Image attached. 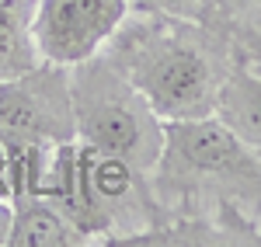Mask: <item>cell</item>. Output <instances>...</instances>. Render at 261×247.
Returning a JSON list of instances; mask_svg holds the SVG:
<instances>
[{
    "label": "cell",
    "instance_id": "obj_1",
    "mask_svg": "<svg viewBox=\"0 0 261 247\" xmlns=\"http://www.w3.org/2000/svg\"><path fill=\"white\" fill-rule=\"evenodd\" d=\"M105 56L133 80L164 122L216 115V101L241 52L209 21L136 14L122 21Z\"/></svg>",
    "mask_w": 261,
    "mask_h": 247
},
{
    "label": "cell",
    "instance_id": "obj_2",
    "mask_svg": "<svg viewBox=\"0 0 261 247\" xmlns=\"http://www.w3.org/2000/svg\"><path fill=\"white\" fill-rule=\"evenodd\" d=\"M153 174L216 212L226 230L261 240V153H254L220 115L164 122V153Z\"/></svg>",
    "mask_w": 261,
    "mask_h": 247
},
{
    "label": "cell",
    "instance_id": "obj_3",
    "mask_svg": "<svg viewBox=\"0 0 261 247\" xmlns=\"http://www.w3.org/2000/svg\"><path fill=\"white\" fill-rule=\"evenodd\" d=\"M77 140L153 174L164 153V119L105 52L70 66Z\"/></svg>",
    "mask_w": 261,
    "mask_h": 247
},
{
    "label": "cell",
    "instance_id": "obj_4",
    "mask_svg": "<svg viewBox=\"0 0 261 247\" xmlns=\"http://www.w3.org/2000/svg\"><path fill=\"white\" fill-rule=\"evenodd\" d=\"M129 14V0H35L32 35L42 63L77 66L105 52Z\"/></svg>",
    "mask_w": 261,
    "mask_h": 247
},
{
    "label": "cell",
    "instance_id": "obj_5",
    "mask_svg": "<svg viewBox=\"0 0 261 247\" xmlns=\"http://www.w3.org/2000/svg\"><path fill=\"white\" fill-rule=\"evenodd\" d=\"M81 143V140H77ZM81 164L91 206L101 216L105 237H140L157 230V191L150 174L136 164L122 160L115 153H101L94 146L81 143Z\"/></svg>",
    "mask_w": 261,
    "mask_h": 247
},
{
    "label": "cell",
    "instance_id": "obj_6",
    "mask_svg": "<svg viewBox=\"0 0 261 247\" xmlns=\"http://www.w3.org/2000/svg\"><path fill=\"white\" fill-rule=\"evenodd\" d=\"M0 129L42 143L77 140L70 66L39 63L35 70L0 84Z\"/></svg>",
    "mask_w": 261,
    "mask_h": 247
},
{
    "label": "cell",
    "instance_id": "obj_7",
    "mask_svg": "<svg viewBox=\"0 0 261 247\" xmlns=\"http://www.w3.org/2000/svg\"><path fill=\"white\" fill-rule=\"evenodd\" d=\"M39 195H45L87 240H108L105 237V227H101V216L94 212L91 195H87L84 164H81V143L77 140H66V143L53 146L45 174H42Z\"/></svg>",
    "mask_w": 261,
    "mask_h": 247
},
{
    "label": "cell",
    "instance_id": "obj_8",
    "mask_svg": "<svg viewBox=\"0 0 261 247\" xmlns=\"http://www.w3.org/2000/svg\"><path fill=\"white\" fill-rule=\"evenodd\" d=\"M11 247H77L91 244L45 195H24L11 202Z\"/></svg>",
    "mask_w": 261,
    "mask_h": 247
},
{
    "label": "cell",
    "instance_id": "obj_9",
    "mask_svg": "<svg viewBox=\"0 0 261 247\" xmlns=\"http://www.w3.org/2000/svg\"><path fill=\"white\" fill-rule=\"evenodd\" d=\"M216 115L230 125L254 153H261V66L237 60L220 91Z\"/></svg>",
    "mask_w": 261,
    "mask_h": 247
},
{
    "label": "cell",
    "instance_id": "obj_10",
    "mask_svg": "<svg viewBox=\"0 0 261 247\" xmlns=\"http://www.w3.org/2000/svg\"><path fill=\"white\" fill-rule=\"evenodd\" d=\"M32 7L35 0H0V84L42 63L32 35Z\"/></svg>",
    "mask_w": 261,
    "mask_h": 247
},
{
    "label": "cell",
    "instance_id": "obj_11",
    "mask_svg": "<svg viewBox=\"0 0 261 247\" xmlns=\"http://www.w3.org/2000/svg\"><path fill=\"white\" fill-rule=\"evenodd\" d=\"M209 0H129L133 14H157V18H185L202 21Z\"/></svg>",
    "mask_w": 261,
    "mask_h": 247
},
{
    "label": "cell",
    "instance_id": "obj_12",
    "mask_svg": "<svg viewBox=\"0 0 261 247\" xmlns=\"http://www.w3.org/2000/svg\"><path fill=\"white\" fill-rule=\"evenodd\" d=\"M0 199L11 202L14 199V181H11V143L7 132L0 129Z\"/></svg>",
    "mask_w": 261,
    "mask_h": 247
},
{
    "label": "cell",
    "instance_id": "obj_13",
    "mask_svg": "<svg viewBox=\"0 0 261 247\" xmlns=\"http://www.w3.org/2000/svg\"><path fill=\"white\" fill-rule=\"evenodd\" d=\"M11 216H14L11 202L0 199V244H7V237H11Z\"/></svg>",
    "mask_w": 261,
    "mask_h": 247
},
{
    "label": "cell",
    "instance_id": "obj_14",
    "mask_svg": "<svg viewBox=\"0 0 261 247\" xmlns=\"http://www.w3.org/2000/svg\"><path fill=\"white\" fill-rule=\"evenodd\" d=\"M254 66H261V63H254Z\"/></svg>",
    "mask_w": 261,
    "mask_h": 247
}]
</instances>
